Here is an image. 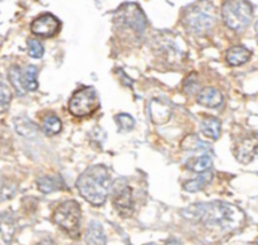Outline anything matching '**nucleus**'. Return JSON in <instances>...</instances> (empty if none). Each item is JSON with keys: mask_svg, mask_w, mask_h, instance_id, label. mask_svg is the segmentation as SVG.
<instances>
[{"mask_svg": "<svg viewBox=\"0 0 258 245\" xmlns=\"http://www.w3.org/2000/svg\"><path fill=\"white\" fill-rule=\"evenodd\" d=\"M185 219L199 221L211 229H218L222 231H231L238 229L244 221V214L242 210L228 202L213 201L196 204L181 211Z\"/></svg>", "mask_w": 258, "mask_h": 245, "instance_id": "1", "label": "nucleus"}, {"mask_svg": "<svg viewBox=\"0 0 258 245\" xmlns=\"http://www.w3.org/2000/svg\"><path fill=\"white\" fill-rule=\"evenodd\" d=\"M81 196L90 204L100 206L105 204L111 188V174L105 166H91L81 173L76 182Z\"/></svg>", "mask_w": 258, "mask_h": 245, "instance_id": "2", "label": "nucleus"}, {"mask_svg": "<svg viewBox=\"0 0 258 245\" xmlns=\"http://www.w3.org/2000/svg\"><path fill=\"white\" fill-rule=\"evenodd\" d=\"M113 24L125 37L140 39L146 29V18L138 4L125 3L116 10Z\"/></svg>", "mask_w": 258, "mask_h": 245, "instance_id": "3", "label": "nucleus"}, {"mask_svg": "<svg viewBox=\"0 0 258 245\" xmlns=\"http://www.w3.org/2000/svg\"><path fill=\"white\" fill-rule=\"evenodd\" d=\"M183 20L189 30L202 34L211 29L216 22V10L209 3H197L186 8Z\"/></svg>", "mask_w": 258, "mask_h": 245, "instance_id": "4", "label": "nucleus"}, {"mask_svg": "<svg viewBox=\"0 0 258 245\" xmlns=\"http://www.w3.org/2000/svg\"><path fill=\"white\" fill-rule=\"evenodd\" d=\"M81 207L75 200L62 202L53 212V221L62 227L70 236H80L81 226Z\"/></svg>", "mask_w": 258, "mask_h": 245, "instance_id": "5", "label": "nucleus"}, {"mask_svg": "<svg viewBox=\"0 0 258 245\" xmlns=\"http://www.w3.org/2000/svg\"><path fill=\"white\" fill-rule=\"evenodd\" d=\"M253 14V8L248 2H226L222 7V18L231 29L243 30L249 24Z\"/></svg>", "mask_w": 258, "mask_h": 245, "instance_id": "6", "label": "nucleus"}, {"mask_svg": "<svg viewBox=\"0 0 258 245\" xmlns=\"http://www.w3.org/2000/svg\"><path fill=\"white\" fill-rule=\"evenodd\" d=\"M100 106V99L95 87L85 86L76 91L68 103V110L77 118H85L95 113Z\"/></svg>", "mask_w": 258, "mask_h": 245, "instance_id": "7", "label": "nucleus"}, {"mask_svg": "<svg viewBox=\"0 0 258 245\" xmlns=\"http://www.w3.org/2000/svg\"><path fill=\"white\" fill-rule=\"evenodd\" d=\"M9 80L19 95H24L28 91H35L38 88L37 67L28 66L25 70H22L14 66L9 70Z\"/></svg>", "mask_w": 258, "mask_h": 245, "instance_id": "8", "label": "nucleus"}, {"mask_svg": "<svg viewBox=\"0 0 258 245\" xmlns=\"http://www.w3.org/2000/svg\"><path fill=\"white\" fill-rule=\"evenodd\" d=\"M154 50L159 57L169 63H176L183 57V48L178 39L170 34H159L154 38Z\"/></svg>", "mask_w": 258, "mask_h": 245, "instance_id": "9", "label": "nucleus"}, {"mask_svg": "<svg viewBox=\"0 0 258 245\" xmlns=\"http://www.w3.org/2000/svg\"><path fill=\"white\" fill-rule=\"evenodd\" d=\"M60 23L54 15L42 14L35 18L30 24V29L35 35L43 38H52L59 32Z\"/></svg>", "mask_w": 258, "mask_h": 245, "instance_id": "10", "label": "nucleus"}, {"mask_svg": "<svg viewBox=\"0 0 258 245\" xmlns=\"http://www.w3.org/2000/svg\"><path fill=\"white\" fill-rule=\"evenodd\" d=\"M112 202L118 215L122 217L131 216L134 212V197L131 187L127 184L116 187Z\"/></svg>", "mask_w": 258, "mask_h": 245, "instance_id": "11", "label": "nucleus"}, {"mask_svg": "<svg viewBox=\"0 0 258 245\" xmlns=\"http://www.w3.org/2000/svg\"><path fill=\"white\" fill-rule=\"evenodd\" d=\"M149 115L151 121L156 125H163L170 120L171 106L166 100L161 97H154L149 103Z\"/></svg>", "mask_w": 258, "mask_h": 245, "instance_id": "12", "label": "nucleus"}, {"mask_svg": "<svg viewBox=\"0 0 258 245\" xmlns=\"http://www.w3.org/2000/svg\"><path fill=\"white\" fill-rule=\"evenodd\" d=\"M258 152V138L246 136L236 146V157L241 163H249Z\"/></svg>", "mask_w": 258, "mask_h": 245, "instance_id": "13", "label": "nucleus"}, {"mask_svg": "<svg viewBox=\"0 0 258 245\" xmlns=\"http://www.w3.org/2000/svg\"><path fill=\"white\" fill-rule=\"evenodd\" d=\"M17 230V222L10 212L0 214V245H10Z\"/></svg>", "mask_w": 258, "mask_h": 245, "instance_id": "14", "label": "nucleus"}, {"mask_svg": "<svg viewBox=\"0 0 258 245\" xmlns=\"http://www.w3.org/2000/svg\"><path fill=\"white\" fill-rule=\"evenodd\" d=\"M197 101L207 108L216 109L223 104V95L216 87H203L197 93Z\"/></svg>", "mask_w": 258, "mask_h": 245, "instance_id": "15", "label": "nucleus"}, {"mask_svg": "<svg viewBox=\"0 0 258 245\" xmlns=\"http://www.w3.org/2000/svg\"><path fill=\"white\" fill-rule=\"evenodd\" d=\"M85 240L87 245H106V234L103 231L102 225L96 220H91L87 225L85 234Z\"/></svg>", "mask_w": 258, "mask_h": 245, "instance_id": "16", "label": "nucleus"}, {"mask_svg": "<svg viewBox=\"0 0 258 245\" xmlns=\"http://www.w3.org/2000/svg\"><path fill=\"white\" fill-rule=\"evenodd\" d=\"M251 56L252 53L248 48L243 47V45H234L227 51L226 58L227 62L231 66H241L248 62Z\"/></svg>", "mask_w": 258, "mask_h": 245, "instance_id": "17", "label": "nucleus"}, {"mask_svg": "<svg viewBox=\"0 0 258 245\" xmlns=\"http://www.w3.org/2000/svg\"><path fill=\"white\" fill-rule=\"evenodd\" d=\"M14 126L17 133L25 138H33L38 133V126L24 116H17L14 119Z\"/></svg>", "mask_w": 258, "mask_h": 245, "instance_id": "18", "label": "nucleus"}, {"mask_svg": "<svg viewBox=\"0 0 258 245\" xmlns=\"http://www.w3.org/2000/svg\"><path fill=\"white\" fill-rule=\"evenodd\" d=\"M202 133L204 136L217 140L221 135V121L214 116H208L202 121Z\"/></svg>", "mask_w": 258, "mask_h": 245, "instance_id": "19", "label": "nucleus"}, {"mask_svg": "<svg viewBox=\"0 0 258 245\" xmlns=\"http://www.w3.org/2000/svg\"><path fill=\"white\" fill-rule=\"evenodd\" d=\"M40 129L48 136L57 135L62 130V123H60L59 118L57 115L50 114V115H47L43 118L42 124H40Z\"/></svg>", "mask_w": 258, "mask_h": 245, "instance_id": "20", "label": "nucleus"}, {"mask_svg": "<svg viewBox=\"0 0 258 245\" xmlns=\"http://www.w3.org/2000/svg\"><path fill=\"white\" fill-rule=\"evenodd\" d=\"M37 186L39 191H42L43 193H50V192L59 189L63 186V183L62 179L58 178V177L45 176L37 179Z\"/></svg>", "mask_w": 258, "mask_h": 245, "instance_id": "21", "label": "nucleus"}, {"mask_svg": "<svg viewBox=\"0 0 258 245\" xmlns=\"http://www.w3.org/2000/svg\"><path fill=\"white\" fill-rule=\"evenodd\" d=\"M211 181L212 173L211 172H206V173H202L201 176L197 177V178L185 182V183H184V189L188 192L201 191V189H203Z\"/></svg>", "mask_w": 258, "mask_h": 245, "instance_id": "22", "label": "nucleus"}, {"mask_svg": "<svg viewBox=\"0 0 258 245\" xmlns=\"http://www.w3.org/2000/svg\"><path fill=\"white\" fill-rule=\"evenodd\" d=\"M181 148L190 152L206 151V149H208V144L202 141L197 135H188L181 141Z\"/></svg>", "mask_w": 258, "mask_h": 245, "instance_id": "23", "label": "nucleus"}, {"mask_svg": "<svg viewBox=\"0 0 258 245\" xmlns=\"http://www.w3.org/2000/svg\"><path fill=\"white\" fill-rule=\"evenodd\" d=\"M17 192V184L9 179L0 178V202L12 199Z\"/></svg>", "mask_w": 258, "mask_h": 245, "instance_id": "24", "label": "nucleus"}, {"mask_svg": "<svg viewBox=\"0 0 258 245\" xmlns=\"http://www.w3.org/2000/svg\"><path fill=\"white\" fill-rule=\"evenodd\" d=\"M12 101V91L7 83L0 78V114L5 113Z\"/></svg>", "mask_w": 258, "mask_h": 245, "instance_id": "25", "label": "nucleus"}, {"mask_svg": "<svg viewBox=\"0 0 258 245\" xmlns=\"http://www.w3.org/2000/svg\"><path fill=\"white\" fill-rule=\"evenodd\" d=\"M116 123H117L118 130L120 131H130L133 130L134 126H135V120L131 115L126 113H121L118 115H116L115 118Z\"/></svg>", "mask_w": 258, "mask_h": 245, "instance_id": "26", "label": "nucleus"}, {"mask_svg": "<svg viewBox=\"0 0 258 245\" xmlns=\"http://www.w3.org/2000/svg\"><path fill=\"white\" fill-rule=\"evenodd\" d=\"M212 167V157L208 154H204V156L199 157L196 161V163L193 164V171L197 173H206L209 168Z\"/></svg>", "mask_w": 258, "mask_h": 245, "instance_id": "27", "label": "nucleus"}, {"mask_svg": "<svg viewBox=\"0 0 258 245\" xmlns=\"http://www.w3.org/2000/svg\"><path fill=\"white\" fill-rule=\"evenodd\" d=\"M28 53L33 58H42L44 55V48L42 43L37 39H30L28 42Z\"/></svg>", "mask_w": 258, "mask_h": 245, "instance_id": "28", "label": "nucleus"}, {"mask_svg": "<svg viewBox=\"0 0 258 245\" xmlns=\"http://www.w3.org/2000/svg\"><path fill=\"white\" fill-rule=\"evenodd\" d=\"M165 245H181V242L179 241V240H175V239H170L168 242H166Z\"/></svg>", "mask_w": 258, "mask_h": 245, "instance_id": "29", "label": "nucleus"}, {"mask_svg": "<svg viewBox=\"0 0 258 245\" xmlns=\"http://www.w3.org/2000/svg\"><path fill=\"white\" fill-rule=\"evenodd\" d=\"M254 29H256V32H257V34H258V20L256 22V24H254Z\"/></svg>", "mask_w": 258, "mask_h": 245, "instance_id": "30", "label": "nucleus"}, {"mask_svg": "<svg viewBox=\"0 0 258 245\" xmlns=\"http://www.w3.org/2000/svg\"><path fill=\"white\" fill-rule=\"evenodd\" d=\"M145 245H156V244H154V242H149V244H145Z\"/></svg>", "mask_w": 258, "mask_h": 245, "instance_id": "31", "label": "nucleus"}]
</instances>
